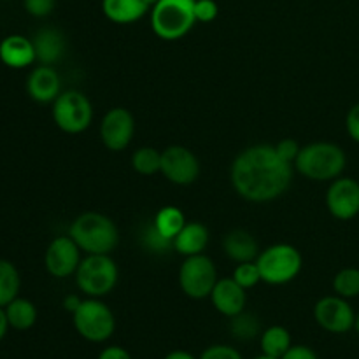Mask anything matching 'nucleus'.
<instances>
[{"instance_id": "obj_15", "label": "nucleus", "mask_w": 359, "mask_h": 359, "mask_svg": "<svg viewBox=\"0 0 359 359\" xmlns=\"http://www.w3.org/2000/svg\"><path fill=\"white\" fill-rule=\"evenodd\" d=\"M245 291L248 290L235 283L233 277H223L214 286L212 293H210V302L219 314L233 318L245 311V304H248Z\"/></svg>"}, {"instance_id": "obj_34", "label": "nucleus", "mask_w": 359, "mask_h": 359, "mask_svg": "<svg viewBox=\"0 0 359 359\" xmlns=\"http://www.w3.org/2000/svg\"><path fill=\"white\" fill-rule=\"evenodd\" d=\"M277 153H279V156L283 158L284 161H287V163L294 165V160H297L298 153H300V144L297 142V140L293 139H283L279 144L276 146Z\"/></svg>"}, {"instance_id": "obj_1", "label": "nucleus", "mask_w": 359, "mask_h": 359, "mask_svg": "<svg viewBox=\"0 0 359 359\" xmlns=\"http://www.w3.org/2000/svg\"><path fill=\"white\" fill-rule=\"evenodd\" d=\"M230 179L235 191L248 202H272L291 186L293 165L279 156L276 146L256 144L235 156Z\"/></svg>"}, {"instance_id": "obj_23", "label": "nucleus", "mask_w": 359, "mask_h": 359, "mask_svg": "<svg viewBox=\"0 0 359 359\" xmlns=\"http://www.w3.org/2000/svg\"><path fill=\"white\" fill-rule=\"evenodd\" d=\"M291 347V335L284 326H270L262 335V351L266 356L280 359Z\"/></svg>"}, {"instance_id": "obj_31", "label": "nucleus", "mask_w": 359, "mask_h": 359, "mask_svg": "<svg viewBox=\"0 0 359 359\" xmlns=\"http://www.w3.org/2000/svg\"><path fill=\"white\" fill-rule=\"evenodd\" d=\"M219 14L216 0H195V18L198 23H210Z\"/></svg>"}, {"instance_id": "obj_26", "label": "nucleus", "mask_w": 359, "mask_h": 359, "mask_svg": "<svg viewBox=\"0 0 359 359\" xmlns=\"http://www.w3.org/2000/svg\"><path fill=\"white\" fill-rule=\"evenodd\" d=\"M139 241L140 244H142V248L146 249L147 252H151V255L163 256L168 255L170 251H174V241H170V238H167L165 235H161L160 231H158V228L154 226L153 221L140 230Z\"/></svg>"}, {"instance_id": "obj_12", "label": "nucleus", "mask_w": 359, "mask_h": 359, "mask_svg": "<svg viewBox=\"0 0 359 359\" xmlns=\"http://www.w3.org/2000/svg\"><path fill=\"white\" fill-rule=\"evenodd\" d=\"M314 319L323 330L330 333H347L354 328L356 314L346 298L339 297H325L316 304Z\"/></svg>"}, {"instance_id": "obj_39", "label": "nucleus", "mask_w": 359, "mask_h": 359, "mask_svg": "<svg viewBox=\"0 0 359 359\" xmlns=\"http://www.w3.org/2000/svg\"><path fill=\"white\" fill-rule=\"evenodd\" d=\"M7 330H9V321H7V316H6V309L0 307V340L6 337Z\"/></svg>"}, {"instance_id": "obj_42", "label": "nucleus", "mask_w": 359, "mask_h": 359, "mask_svg": "<svg viewBox=\"0 0 359 359\" xmlns=\"http://www.w3.org/2000/svg\"><path fill=\"white\" fill-rule=\"evenodd\" d=\"M255 359H277V358H272V356H266V354H263V356H258Z\"/></svg>"}, {"instance_id": "obj_5", "label": "nucleus", "mask_w": 359, "mask_h": 359, "mask_svg": "<svg viewBox=\"0 0 359 359\" xmlns=\"http://www.w3.org/2000/svg\"><path fill=\"white\" fill-rule=\"evenodd\" d=\"M256 263L262 272L263 283L270 286H283L297 279L304 266V258L294 245L273 244L259 252Z\"/></svg>"}, {"instance_id": "obj_10", "label": "nucleus", "mask_w": 359, "mask_h": 359, "mask_svg": "<svg viewBox=\"0 0 359 359\" xmlns=\"http://www.w3.org/2000/svg\"><path fill=\"white\" fill-rule=\"evenodd\" d=\"M161 174L172 184L189 186L198 179L200 161L191 149L184 146H168L161 151Z\"/></svg>"}, {"instance_id": "obj_14", "label": "nucleus", "mask_w": 359, "mask_h": 359, "mask_svg": "<svg viewBox=\"0 0 359 359\" xmlns=\"http://www.w3.org/2000/svg\"><path fill=\"white\" fill-rule=\"evenodd\" d=\"M81 249L70 235L56 237L46 251V270L56 279H65L76 276V270L81 263Z\"/></svg>"}, {"instance_id": "obj_2", "label": "nucleus", "mask_w": 359, "mask_h": 359, "mask_svg": "<svg viewBox=\"0 0 359 359\" xmlns=\"http://www.w3.org/2000/svg\"><path fill=\"white\" fill-rule=\"evenodd\" d=\"M69 235L84 255H111L119 242L114 221L100 212H84L72 221Z\"/></svg>"}, {"instance_id": "obj_24", "label": "nucleus", "mask_w": 359, "mask_h": 359, "mask_svg": "<svg viewBox=\"0 0 359 359\" xmlns=\"http://www.w3.org/2000/svg\"><path fill=\"white\" fill-rule=\"evenodd\" d=\"M154 226L158 228L161 235H165L167 238L174 241L175 235L182 230V226L186 224V217L182 214L181 209L174 205H167L161 207L160 210L156 212V216L153 217Z\"/></svg>"}, {"instance_id": "obj_27", "label": "nucleus", "mask_w": 359, "mask_h": 359, "mask_svg": "<svg viewBox=\"0 0 359 359\" xmlns=\"http://www.w3.org/2000/svg\"><path fill=\"white\" fill-rule=\"evenodd\" d=\"M132 167L140 175H153L161 170V151L154 147H139L132 154Z\"/></svg>"}, {"instance_id": "obj_9", "label": "nucleus", "mask_w": 359, "mask_h": 359, "mask_svg": "<svg viewBox=\"0 0 359 359\" xmlns=\"http://www.w3.org/2000/svg\"><path fill=\"white\" fill-rule=\"evenodd\" d=\"M217 270L212 259L205 255L188 256L179 269V286L186 297L203 300L210 297L217 283Z\"/></svg>"}, {"instance_id": "obj_28", "label": "nucleus", "mask_w": 359, "mask_h": 359, "mask_svg": "<svg viewBox=\"0 0 359 359\" xmlns=\"http://www.w3.org/2000/svg\"><path fill=\"white\" fill-rule=\"evenodd\" d=\"M333 290L346 300L359 297V269L340 270L333 279Z\"/></svg>"}, {"instance_id": "obj_30", "label": "nucleus", "mask_w": 359, "mask_h": 359, "mask_svg": "<svg viewBox=\"0 0 359 359\" xmlns=\"http://www.w3.org/2000/svg\"><path fill=\"white\" fill-rule=\"evenodd\" d=\"M235 283L241 284L244 290H251L256 284L262 283V272H259V266L256 262H248V263H238L233 270Z\"/></svg>"}, {"instance_id": "obj_17", "label": "nucleus", "mask_w": 359, "mask_h": 359, "mask_svg": "<svg viewBox=\"0 0 359 359\" xmlns=\"http://www.w3.org/2000/svg\"><path fill=\"white\" fill-rule=\"evenodd\" d=\"M158 0H102V13L109 21L130 25L151 13Z\"/></svg>"}, {"instance_id": "obj_29", "label": "nucleus", "mask_w": 359, "mask_h": 359, "mask_svg": "<svg viewBox=\"0 0 359 359\" xmlns=\"http://www.w3.org/2000/svg\"><path fill=\"white\" fill-rule=\"evenodd\" d=\"M231 319V333L233 337L241 340L252 339L258 335L259 332V321L255 314H248V312H241V314L233 316Z\"/></svg>"}, {"instance_id": "obj_37", "label": "nucleus", "mask_w": 359, "mask_h": 359, "mask_svg": "<svg viewBox=\"0 0 359 359\" xmlns=\"http://www.w3.org/2000/svg\"><path fill=\"white\" fill-rule=\"evenodd\" d=\"M98 359H132V356H130V354L126 353L123 347L111 346V347H107V349L102 351Z\"/></svg>"}, {"instance_id": "obj_20", "label": "nucleus", "mask_w": 359, "mask_h": 359, "mask_svg": "<svg viewBox=\"0 0 359 359\" xmlns=\"http://www.w3.org/2000/svg\"><path fill=\"white\" fill-rule=\"evenodd\" d=\"M223 251L235 263L256 262V258L259 256V244L255 235L249 233L248 230L237 228L224 235Z\"/></svg>"}, {"instance_id": "obj_4", "label": "nucleus", "mask_w": 359, "mask_h": 359, "mask_svg": "<svg viewBox=\"0 0 359 359\" xmlns=\"http://www.w3.org/2000/svg\"><path fill=\"white\" fill-rule=\"evenodd\" d=\"M195 23V0H158L151 9V28L163 41L186 37Z\"/></svg>"}, {"instance_id": "obj_25", "label": "nucleus", "mask_w": 359, "mask_h": 359, "mask_svg": "<svg viewBox=\"0 0 359 359\" xmlns=\"http://www.w3.org/2000/svg\"><path fill=\"white\" fill-rule=\"evenodd\" d=\"M21 279L16 266L7 259H0V307H7L20 293Z\"/></svg>"}, {"instance_id": "obj_8", "label": "nucleus", "mask_w": 359, "mask_h": 359, "mask_svg": "<svg viewBox=\"0 0 359 359\" xmlns=\"http://www.w3.org/2000/svg\"><path fill=\"white\" fill-rule=\"evenodd\" d=\"M72 318L77 333L88 342H105V340L111 339L116 330L114 314L98 298L83 300V304L74 312Z\"/></svg>"}, {"instance_id": "obj_22", "label": "nucleus", "mask_w": 359, "mask_h": 359, "mask_svg": "<svg viewBox=\"0 0 359 359\" xmlns=\"http://www.w3.org/2000/svg\"><path fill=\"white\" fill-rule=\"evenodd\" d=\"M6 309L7 321H9V326L14 330H20V332H25V330H30L32 326L37 321V309L27 298H14Z\"/></svg>"}, {"instance_id": "obj_13", "label": "nucleus", "mask_w": 359, "mask_h": 359, "mask_svg": "<svg viewBox=\"0 0 359 359\" xmlns=\"http://www.w3.org/2000/svg\"><path fill=\"white\" fill-rule=\"evenodd\" d=\"M326 207L335 219L349 221L359 214V182L351 177H337L326 193Z\"/></svg>"}, {"instance_id": "obj_18", "label": "nucleus", "mask_w": 359, "mask_h": 359, "mask_svg": "<svg viewBox=\"0 0 359 359\" xmlns=\"http://www.w3.org/2000/svg\"><path fill=\"white\" fill-rule=\"evenodd\" d=\"M32 42L41 65H55L67 53V39L58 28H41Z\"/></svg>"}, {"instance_id": "obj_3", "label": "nucleus", "mask_w": 359, "mask_h": 359, "mask_svg": "<svg viewBox=\"0 0 359 359\" xmlns=\"http://www.w3.org/2000/svg\"><path fill=\"white\" fill-rule=\"evenodd\" d=\"M347 156L340 146L333 142H312L300 149L294 168L311 181H335L346 168Z\"/></svg>"}, {"instance_id": "obj_11", "label": "nucleus", "mask_w": 359, "mask_h": 359, "mask_svg": "<svg viewBox=\"0 0 359 359\" xmlns=\"http://www.w3.org/2000/svg\"><path fill=\"white\" fill-rule=\"evenodd\" d=\"M135 135V119L125 107L109 109L100 121V139L112 153L125 151Z\"/></svg>"}, {"instance_id": "obj_21", "label": "nucleus", "mask_w": 359, "mask_h": 359, "mask_svg": "<svg viewBox=\"0 0 359 359\" xmlns=\"http://www.w3.org/2000/svg\"><path fill=\"white\" fill-rule=\"evenodd\" d=\"M209 228L198 221H191L182 226V230L174 238V251L182 256L203 255L209 245Z\"/></svg>"}, {"instance_id": "obj_38", "label": "nucleus", "mask_w": 359, "mask_h": 359, "mask_svg": "<svg viewBox=\"0 0 359 359\" xmlns=\"http://www.w3.org/2000/svg\"><path fill=\"white\" fill-rule=\"evenodd\" d=\"M81 304H83V300H81L77 294H69V297L63 300V309H65L67 312H70V314H74V312L79 309Z\"/></svg>"}, {"instance_id": "obj_7", "label": "nucleus", "mask_w": 359, "mask_h": 359, "mask_svg": "<svg viewBox=\"0 0 359 359\" xmlns=\"http://www.w3.org/2000/svg\"><path fill=\"white\" fill-rule=\"evenodd\" d=\"M53 119L62 132L77 135L90 128L93 121V105L83 91H62L53 102Z\"/></svg>"}, {"instance_id": "obj_41", "label": "nucleus", "mask_w": 359, "mask_h": 359, "mask_svg": "<svg viewBox=\"0 0 359 359\" xmlns=\"http://www.w3.org/2000/svg\"><path fill=\"white\" fill-rule=\"evenodd\" d=\"M354 328H356V332L359 333V314L356 316V323H354Z\"/></svg>"}, {"instance_id": "obj_32", "label": "nucleus", "mask_w": 359, "mask_h": 359, "mask_svg": "<svg viewBox=\"0 0 359 359\" xmlns=\"http://www.w3.org/2000/svg\"><path fill=\"white\" fill-rule=\"evenodd\" d=\"M25 9L34 18H46L55 11L56 0H23Z\"/></svg>"}, {"instance_id": "obj_33", "label": "nucleus", "mask_w": 359, "mask_h": 359, "mask_svg": "<svg viewBox=\"0 0 359 359\" xmlns=\"http://www.w3.org/2000/svg\"><path fill=\"white\" fill-rule=\"evenodd\" d=\"M198 359H242L241 353L230 346H212L202 353Z\"/></svg>"}, {"instance_id": "obj_19", "label": "nucleus", "mask_w": 359, "mask_h": 359, "mask_svg": "<svg viewBox=\"0 0 359 359\" xmlns=\"http://www.w3.org/2000/svg\"><path fill=\"white\" fill-rule=\"evenodd\" d=\"M0 60L11 69H25L37 62L34 42L23 35H9L0 42Z\"/></svg>"}, {"instance_id": "obj_40", "label": "nucleus", "mask_w": 359, "mask_h": 359, "mask_svg": "<svg viewBox=\"0 0 359 359\" xmlns=\"http://www.w3.org/2000/svg\"><path fill=\"white\" fill-rule=\"evenodd\" d=\"M165 359H196L193 354H189L188 351H172V353H168Z\"/></svg>"}, {"instance_id": "obj_35", "label": "nucleus", "mask_w": 359, "mask_h": 359, "mask_svg": "<svg viewBox=\"0 0 359 359\" xmlns=\"http://www.w3.org/2000/svg\"><path fill=\"white\" fill-rule=\"evenodd\" d=\"M346 126H347V132H349L351 139L354 142L359 144V104L353 105L347 112V118H346Z\"/></svg>"}, {"instance_id": "obj_6", "label": "nucleus", "mask_w": 359, "mask_h": 359, "mask_svg": "<svg viewBox=\"0 0 359 359\" xmlns=\"http://www.w3.org/2000/svg\"><path fill=\"white\" fill-rule=\"evenodd\" d=\"M118 279V265L109 255H86L76 270L77 287L90 298H102L111 293Z\"/></svg>"}, {"instance_id": "obj_16", "label": "nucleus", "mask_w": 359, "mask_h": 359, "mask_svg": "<svg viewBox=\"0 0 359 359\" xmlns=\"http://www.w3.org/2000/svg\"><path fill=\"white\" fill-rule=\"evenodd\" d=\"M62 83L60 76L51 65H41L34 69L28 76L27 91L30 98H34L39 104H49L58 98L62 93Z\"/></svg>"}, {"instance_id": "obj_36", "label": "nucleus", "mask_w": 359, "mask_h": 359, "mask_svg": "<svg viewBox=\"0 0 359 359\" xmlns=\"http://www.w3.org/2000/svg\"><path fill=\"white\" fill-rule=\"evenodd\" d=\"M280 359H318V354L307 346H291Z\"/></svg>"}]
</instances>
